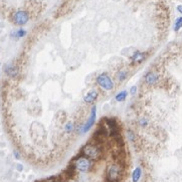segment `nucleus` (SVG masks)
Wrapping results in <instances>:
<instances>
[{"label":"nucleus","mask_w":182,"mask_h":182,"mask_svg":"<svg viewBox=\"0 0 182 182\" xmlns=\"http://www.w3.org/2000/svg\"><path fill=\"white\" fill-rule=\"evenodd\" d=\"M136 92H137V86H133L130 90V93H131V95H135Z\"/></svg>","instance_id":"18"},{"label":"nucleus","mask_w":182,"mask_h":182,"mask_svg":"<svg viewBox=\"0 0 182 182\" xmlns=\"http://www.w3.org/2000/svg\"><path fill=\"white\" fill-rule=\"evenodd\" d=\"M29 20V15L28 13L24 10H18L14 13L13 15V22L16 24V25H19L22 26L26 24L27 22Z\"/></svg>","instance_id":"5"},{"label":"nucleus","mask_w":182,"mask_h":182,"mask_svg":"<svg viewBox=\"0 0 182 182\" xmlns=\"http://www.w3.org/2000/svg\"><path fill=\"white\" fill-rule=\"evenodd\" d=\"M65 130L67 133H71V132H72V130H74V124H72V123H67L65 127Z\"/></svg>","instance_id":"16"},{"label":"nucleus","mask_w":182,"mask_h":182,"mask_svg":"<svg viewBox=\"0 0 182 182\" xmlns=\"http://www.w3.org/2000/svg\"><path fill=\"white\" fill-rule=\"evenodd\" d=\"M145 81H146V83L148 85H154L157 83L158 76L156 74H154V72H149V74H147L146 76H145Z\"/></svg>","instance_id":"10"},{"label":"nucleus","mask_w":182,"mask_h":182,"mask_svg":"<svg viewBox=\"0 0 182 182\" xmlns=\"http://www.w3.org/2000/svg\"><path fill=\"white\" fill-rule=\"evenodd\" d=\"M5 72H6V75L9 76H17L18 74V69H17V66H15L13 63H9V65H7L5 66Z\"/></svg>","instance_id":"8"},{"label":"nucleus","mask_w":182,"mask_h":182,"mask_svg":"<svg viewBox=\"0 0 182 182\" xmlns=\"http://www.w3.org/2000/svg\"><path fill=\"white\" fill-rule=\"evenodd\" d=\"M81 153L83 155L87 158L91 159V160H98L102 156V148L100 147L99 144H94V143H89L85 145L81 149Z\"/></svg>","instance_id":"1"},{"label":"nucleus","mask_w":182,"mask_h":182,"mask_svg":"<svg viewBox=\"0 0 182 182\" xmlns=\"http://www.w3.org/2000/svg\"><path fill=\"white\" fill-rule=\"evenodd\" d=\"M96 118H97V108L95 106L92 108V111H91V115L89 117L88 121L85 123L83 125V127L81 128L80 132L81 133H87V132L92 128V126L95 124V121H96Z\"/></svg>","instance_id":"6"},{"label":"nucleus","mask_w":182,"mask_h":182,"mask_svg":"<svg viewBox=\"0 0 182 182\" xmlns=\"http://www.w3.org/2000/svg\"><path fill=\"white\" fill-rule=\"evenodd\" d=\"M26 35V30L23 29V28H19L17 30H14L13 32L11 33V36L12 37H14L16 39L18 38H21V37H24V36Z\"/></svg>","instance_id":"11"},{"label":"nucleus","mask_w":182,"mask_h":182,"mask_svg":"<svg viewBox=\"0 0 182 182\" xmlns=\"http://www.w3.org/2000/svg\"><path fill=\"white\" fill-rule=\"evenodd\" d=\"M145 60V53L141 52H135L131 57V61L135 63H140Z\"/></svg>","instance_id":"9"},{"label":"nucleus","mask_w":182,"mask_h":182,"mask_svg":"<svg viewBox=\"0 0 182 182\" xmlns=\"http://www.w3.org/2000/svg\"><path fill=\"white\" fill-rule=\"evenodd\" d=\"M122 174H123V170L122 167L117 164V163H114L112 164L107 171V177L108 180L110 182H117L122 178Z\"/></svg>","instance_id":"3"},{"label":"nucleus","mask_w":182,"mask_h":182,"mask_svg":"<svg viewBox=\"0 0 182 182\" xmlns=\"http://www.w3.org/2000/svg\"><path fill=\"white\" fill-rule=\"evenodd\" d=\"M177 10H178V12H180L182 14V5H178L177 6Z\"/></svg>","instance_id":"20"},{"label":"nucleus","mask_w":182,"mask_h":182,"mask_svg":"<svg viewBox=\"0 0 182 182\" xmlns=\"http://www.w3.org/2000/svg\"><path fill=\"white\" fill-rule=\"evenodd\" d=\"M127 96H128V92L127 91H122V92L115 96V99L117 102H124L127 99Z\"/></svg>","instance_id":"13"},{"label":"nucleus","mask_w":182,"mask_h":182,"mask_svg":"<svg viewBox=\"0 0 182 182\" xmlns=\"http://www.w3.org/2000/svg\"><path fill=\"white\" fill-rule=\"evenodd\" d=\"M15 158H16V159H19V155H18V153H17V152H15Z\"/></svg>","instance_id":"21"},{"label":"nucleus","mask_w":182,"mask_h":182,"mask_svg":"<svg viewBox=\"0 0 182 182\" xmlns=\"http://www.w3.org/2000/svg\"><path fill=\"white\" fill-rule=\"evenodd\" d=\"M117 78L119 80V81H124L127 78V71L124 70H121L117 75Z\"/></svg>","instance_id":"14"},{"label":"nucleus","mask_w":182,"mask_h":182,"mask_svg":"<svg viewBox=\"0 0 182 182\" xmlns=\"http://www.w3.org/2000/svg\"><path fill=\"white\" fill-rule=\"evenodd\" d=\"M98 97H99L98 91L93 90V91H90L89 93L86 94V96L84 97V101H85V103H87V104H92L98 99Z\"/></svg>","instance_id":"7"},{"label":"nucleus","mask_w":182,"mask_h":182,"mask_svg":"<svg viewBox=\"0 0 182 182\" xmlns=\"http://www.w3.org/2000/svg\"><path fill=\"white\" fill-rule=\"evenodd\" d=\"M139 124H140V126H142V127H146L148 125V121L145 119V118H142V119L139 120Z\"/></svg>","instance_id":"17"},{"label":"nucleus","mask_w":182,"mask_h":182,"mask_svg":"<svg viewBox=\"0 0 182 182\" xmlns=\"http://www.w3.org/2000/svg\"><path fill=\"white\" fill-rule=\"evenodd\" d=\"M51 182H58V181H51Z\"/></svg>","instance_id":"22"},{"label":"nucleus","mask_w":182,"mask_h":182,"mask_svg":"<svg viewBox=\"0 0 182 182\" xmlns=\"http://www.w3.org/2000/svg\"><path fill=\"white\" fill-rule=\"evenodd\" d=\"M182 27V16L178 17L175 21V24H174V30L175 31H178L180 28Z\"/></svg>","instance_id":"15"},{"label":"nucleus","mask_w":182,"mask_h":182,"mask_svg":"<svg viewBox=\"0 0 182 182\" xmlns=\"http://www.w3.org/2000/svg\"><path fill=\"white\" fill-rule=\"evenodd\" d=\"M141 174H142V170H141L140 167H137L136 169L133 171V174H132V179H133V182H138Z\"/></svg>","instance_id":"12"},{"label":"nucleus","mask_w":182,"mask_h":182,"mask_svg":"<svg viewBox=\"0 0 182 182\" xmlns=\"http://www.w3.org/2000/svg\"><path fill=\"white\" fill-rule=\"evenodd\" d=\"M72 165H74L75 170L76 169L80 172H89L91 169H92L93 163H92V160H91V159L87 158L84 155H81L76 159Z\"/></svg>","instance_id":"2"},{"label":"nucleus","mask_w":182,"mask_h":182,"mask_svg":"<svg viewBox=\"0 0 182 182\" xmlns=\"http://www.w3.org/2000/svg\"><path fill=\"white\" fill-rule=\"evenodd\" d=\"M22 169H23V166H22L21 164H18V165H17V170L22 171Z\"/></svg>","instance_id":"19"},{"label":"nucleus","mask_w":182,"mask_h":182,"mask_svg":"<svg viewBox=\"0 0 182 182\" xmlns=\"http://www.w3.org/2000/svg\"><path fill=\"white\" fill-rule=\"evenodd\" d=\"M97 84L100 86L101 88H103L106 91H112L114 89V83L112 79L108 76V74L104 72L98 76L97 78Z\"/></svg>","instance_id":"4"}]
</instances>
